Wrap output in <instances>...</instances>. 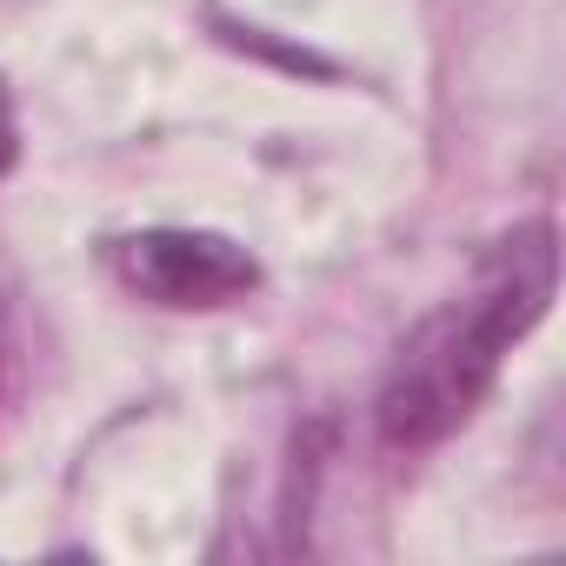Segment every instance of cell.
Listing matches in <instances>:
<instances>
[{"label": "cell", "instance_id": "obj_1", "mask_svg": "<svg viewBox=\"0 0 566 566\" xmlns=\"http://www.w3.org/2000/svg\"><path fill=\"white\" fill-rule=\"evenodd\" d=\"M559 280V233L553 220H520L500 233L480 260L473 280L440 301L387 360L380 394H374V433L400 453H427L453 440L480 400L493 394L506 354L546 321Z\"/></svg>", "mask_w": 566, "mask_h": 566}, {"label": "cell", "instance_id": "obj_2", "mask_svg": "<svg viewBox=\"0 0 566 566\" xmlns=\"http://www.w3.org/2000/svg\"><path fill=\"white\" fill-rule=\"evenodd\" d=\"M101 260L127 294H140L147 307H167V314H213L260 287V260L233 233H213V227L114 233L101 247Z\"/></svg>", "mask_w": 566, "mask_h": 566}, {"label": "cell", "instance_id": "obj_3", "mask_svg": "<svg viewBox=\"0 0 566 566\" xmlns=\"http://www.w3.org/2000/svg\"><path fill=\"white\" fill-rule=\"evenodd\" d=\"M14 160H21V120H14L8 81H0V174H14Z\"/></svg>", "mask_w": 566, "mask_h": 566}]
</instances>
